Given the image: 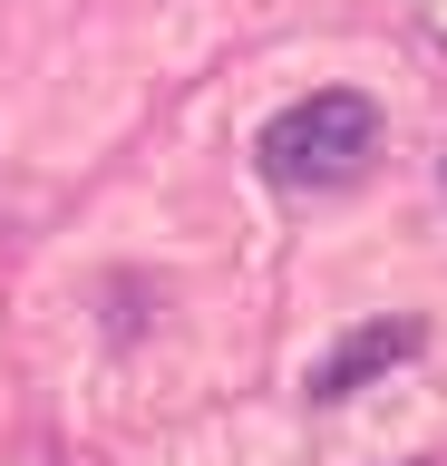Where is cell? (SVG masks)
I'll return each instance as SVG.
<instances>
[{"label":"cell","mask_w":447,"mask_h":466,"mask_svg":"<svg viewBox=\"0 0 447 466\" xmlns=\"http://www.w3.org/2000/svg\"><path fill=\"white\" fill-rule=\"evenodd\" d=\"M253 156H263L272 185H292V195H340V185H360L370 175V156H380V107L360 97V87H321V97H301V107H282L253 137Z\"/></svg>","instance_id":"cell-1"},{"label":"cell","mask_w":447,"mask_h":466,"mask_svg":"<svg viewBox=\"0 0 447 466\" xmlns=\"http://www.w3.org/2000/svg\"><path fill=\"white\" fill-rule=\"evenodd\" d=\"M418 340H428L418 320H370V330H350L340 350H321V360H311V399L330 408V399H350V389H370L380 370H399V360H418Z\"/></svg>","instance_id":"cell-2"},{"label":"cell","mask_w":447,"mask_h":466,"mask_svg":"<svg viewBox=\"0 0 447 466\" xmlns=\"http://www.w3.org/2000/svg\"><path fill=\"white\" fill-rule=\"evenodd\" d=\"M418 20H428V29H438V39H447V0H418Z\"/></svg>","instance_id":"cell-3"}]
</instances>
